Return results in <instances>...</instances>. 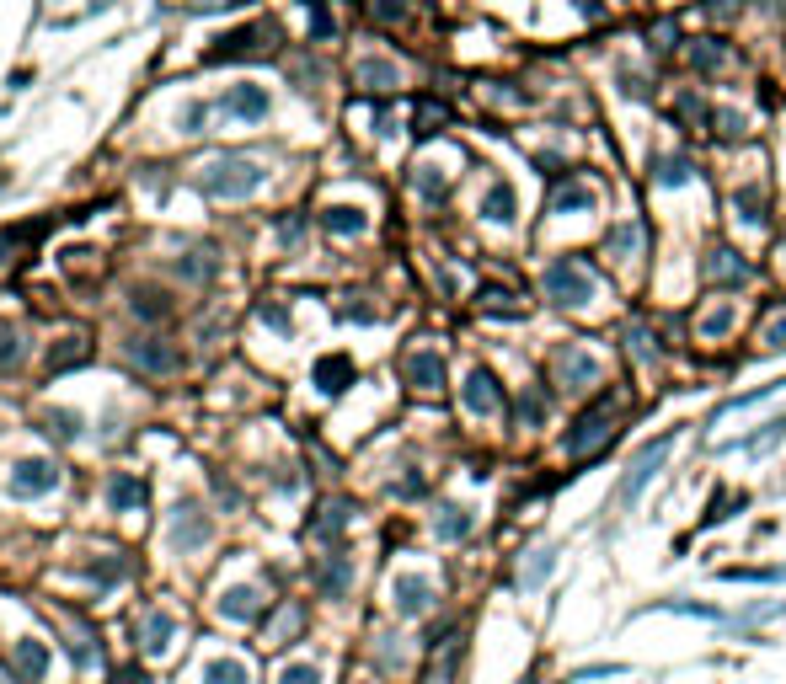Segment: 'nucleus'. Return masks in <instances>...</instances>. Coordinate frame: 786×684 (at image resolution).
<instances>
[{"label":"nucleus","mask_w":786,"mask_h":684,"mask_svg":"<svg viewBox=\"0 0 786 684\" xmlns=\"http://www.w3.org/2000/svg\"><path fill=\"white\" fill-rule=\"evenodd\" d=\"M653 177L664 182V188H674V182L690 177V161H685V155H658V161H653Z\"/></svg>","instance_id":"39"},{"label":"nucleus","mask_w":786,"mask_h":684,"mask_svg":"<svg viewBox=\"0 0 786 684\" xmlns=\"http://www.w3.org/2000/svg\"><path fill=\"white\" fill-rule=\"evenodd\" d=\"M786 380H770V385H754V391H744V396H728L722 407L712 412V423H722V417H733V412H744V407H754V401H765L770 391H781Z\"/></svg>","instance_id":"30"},{"label":"nucleus","mask_w":786,"mask_h":684,"mask_svg":"<svg viewBox=\"0 0 786 684\" xmlns=\"http://www.w3.org/2000/svg\"><path fill=\"white\" fill-rule=\"evenodd\" d=\"M0 188H6V182H0Z\"/></svg>","instance_id":"59"},{"label":"nucleus","mask_w":786,"mask_h":684,"mask_svg":"<svg viewBox=\"0 0 786 684\" xmlns=\"http://www.w3.org/2000/svg\"><path fill=\"white\" fill-rule=\"evenodd\" d=\"M434 535H439V540H466V535H471V513L460 508V503H444L439 519H434Z\"/></svg>","instance_id":"25"},{"label":"nucleus","mask_w":786,"mask_h":684,"mask_svg":"<svg viewBox=\"0 0 786 684\" xmlns=\"http://www.w3.org/2000/svg\"><path fill=\"white\" fill-rule=\"evenodd\" d=\"M557 375H562V385H573V391H583V385H594L599 380V359L594 353H583V348H567L557 353Z\"/></svg>","instance_id":"13"},{"label":"nucleus","mask_w":786,"mask_h":684,"mask_svg":"<svg viewBox=\"0 0 786 684\" xmlns=\"http://www.w3.org/2000/svg\"><path fill=\"white\" fill-rule=\"evenodd\" d=\"M701 273L712 278V284H744V278H749V262L738 257L733 246H717V252L701 262Z\"/></svg>","instance_id":"15"},{"label":"nucleus","mask_w":786,"mask_h":684,"mask_svg":"<svg viewBox=\"0 0 786 684\" xmlns=\"http://www.w3.org/2000/svg\"><path fill=\"white\" fill-rule=\"evenodd\" d=\"M273 38H279V27H273V22H257V27H241V33H225L220 49L204 54V65H225V59H241V54H268Z\"/></svg>","instance_id":"5"},{"label":"nucleus","mask_w":786,"mask_h":684,"mask_svg":"<svg viewBox=\"0 0 786 684\" xmlns=\"http://www.w3.org/2000/svg\"><path fill=\"white\" fill-rule=\"evenodd\" d=\"M631 348H637V359H658L653 337H647V326H631Z\"/></svg>","instance_id":"51"},{"label":"nucleus","mask_w":786,"mask_h":684,"mask_svg":"<svg viewBox=\"0 0 786 684\" xmlns=\"http://www.w3.org/2000/svg\"><path fill=\"white\" fill-rule=\"evenodd\" d=\"M476 305H482V310H492V316H519L514 294H508V289H498V284H487L482 294H476Z\"/></svg>","instance_id":"38"},{"label":"nucleus","mask_w":786,"mask_h":684,"mask_svg":"<svg viewBox=\"0 0 786 684\" xmlns=\"http://www.w3.org/2000/svg\"><path fill=\"white\" fill-rule=\"evenodd\" d=\"M567 209H594V188L589 182H562L551 193V214H567Z\"/></svg>","instance_id":"27"},{"label":"nucleus","mask_w":786,"mask_h":684,"mask_svg":"<svg viewBox=\"0 0 786 684\" xmlns=\"http://www.w3.org/2000/svg\"><path fill=\"white\" fill-rule=\"evenodd\" d=\"M418 193L423 198H444V193H450V177H444L439 166H418Z\"/></svg>","instance_id":"42"},{"label":"nucleus","mask_w":786,"mask_h":684,"mask_svg":"<svg viewBox=\"0 0 786 684\" xmlns=\"http://www.w3.org/2000/svg\"><path fill=\"white\" fill-rule=\"evenodd\" d=\"M262 171L257 161H246V155H225V161H214L198 171V193H209V198H246V193H257L262 188Z\"/></svg>","instance_id":"1"},{"label":"nucleus","mask_w":786,"mask_h":684,"mask_svg":"<svg viewBox=\"0 0 786 684\" xmlns=\"http://www.w3.org/2000/svg\"><path fill=\"white\" fill-rule=\"evenodd\" d=\"M220 615H225V620H236V626L257 620V615H262V588H257V583H236V588H225V594H220Z\"/></svg>","instance_id":"14"},{"label":"nucleus","mask_w":786,"mask_h":684,"mask_svg":"<svg viewBox=\"0 0 786 684\" xmlns=\"http://www.w3.org/2000/svg\"><path fill=\"white\" fill-rule=\"evenodd\" d=\"M615 439V423H610V401H594L589 412L567 428V455H589V449L610 444Z\"/></svg>","instance_id":"4"},{"label":"nucleus","mask_w":786,"mask_h":684,"mask_svg":"<svg viewBox=\"0 0 786 684\" xmlns=\"http://www.w3.org/2000/svg\"><path fill=\"white\" fill-rule=\"evenodd\" d=\"M311 33H316V38L332 33V17H327V11H316V17H311Z\"/></svg>","instance_id":"58"},{"label":"nucleus","mask_w":786,"mask_h":684,"mask_svg":"<svg viewBox=\"0 0 786 684\" xmlns=\"http://www.w3.org/2000/svg\"><path fill=\"white\" fill-rule=\"evenodd\" d=\"M482 214L492 225H508V220H514V188H508V182H492L487 198H482Z\"/></svg>","instance_id":"26"},{"label":"nucleus","mask_w":786,"mask_h":684,"mask_svg":"<svg viewBox=\"0 0 786 684\" xmlns=\"http://www.w3.org/2000/svg\"><path fill=\"white\" fill-rule=\"evenodd\" d=\"M54 487H59V465L49 455H33V460L11 465V497H49Z\"/></svg>","instance_id":"6"},{"label":"nucleus","mask_w":786,"mask_h":684,"mask_svg":"<svg viewBox=\"0 0 786 684\" xmlns=\"http://www.w3.org/2000/svg\"><path fill=\"white\" fill-rule=\"evenodd\" d=\"M594 289H599V278H594V268H589L583 257H557V262L546 268V294H551L557 305H573V310H578V305L594 300Z\"/></svg>","instance_id":"2"},{"label":"nucleus","mask_w":786,"mask_h":684,"mask_svg":"<svg viewBox=\"0 0 786 684\" xmlns=\"http://www.w3.org/2000/svg\"><path fill=\"white\" fill-rule=\"evenodd\" d=\"M738 6H744V0H706V11H712V17H733Z\"/></svg>","instance_id":"55"},{"label":"nucleus","mask_w":786,"mask_h":684,"mask_svg":"<svg viewBox=\"0 0 786 684\" xmlns=\"http://www.w3.org/2000/svg\"><path fill=\"white\" fill-rule=\"evenodd\" d=\"M321 225H327L332 236H364V230H369L364 209H353V204H332V209H321Z\"/></svg>","instance_id":"21"},{"label":"nucleus","mask_w":786,"mask_h":684,"mask_svg":"<svg viewBox=\"0 0 786 684\" xmlns=\"http://www.w3.org/2000/svg\"><path fill=\"white\" fill-rule=\"evenodd\" d=\"M300 626H305V610H295V604H284V610H279V620H273V631H268V647H279V642H289V636H300Z\"/></svg>","instance_id":"34"},{"label":"nucleus","mask_w":786,"mask_h":684,"mask_svg":"<svg viewBox=\"0 0 786 684\" xmlns=\"http://www.w3.org/2000/svg\"><path fill=\"white\" fill-rule=\"evenodd\" d=\"M776 439H786V412H781V417H770V423H765L760 433H749L744 449H749V455H765V449L776 444Z\"/></svg>","instance_id":"37"},{"label":"nucleus","mask_w":786,"mask_h":684,"mask_svg":"<svg viewBox=\"0 0 786 684\" xmlns=\"http://www.w3.org/2000/svg\"><path fill=\"white\" fill-rule=\"evenodd\" d=\"M359 86L391 91V86H402V70H396L391 59H364V65H359Z\"/></svg>","instance_id":"22"},{"label":"nucleus","mask_w":786,"mask_h":684,"mask_svg":"<svg viewBox=\"0 0 786 684\" xmlns=\"http://www.w3.org/2000/svg\"><path fill=\"white\" fill-rule=\"evenodd\" d=\"M551 572H557V551H551V546H541V551L530 556V567L519 572V588H541V583L551 578Z\"/></svg>","instance_id":"28"},{"label":"nucleus","mask_w":786,"mask_h":684,"mask_svg":"<svg viewBox=\"0 0 786 684\" xmlns=\"http://www.w3.org/2000/svg\"><path fill=\"white\" fill-rule=\"evenodd\" d=\"M123 348H129V359L140 369H150V375H177V369H182L177 348H166L161 337H134V342H123Z\"/></svg>","instance_id":"9"},{"label":"nucleus","mask_w":786,"mask_h":684,"mask_svg":"<svg viewBox=\"0 0 786 684\" xmlns=\"http://www.w3.org/2000/svg\"><path fill=\"white\" fill-rule=\"evenodd\" d=\"M198 684H246V663L241 658H209L198 668Z\"/></svg>","instance_id":"24"},{"label":"nucleus","mask_w":786,"mask_h":684,"mask_svg":"<svg viewBox=\"0 0 786 684\" xmlns=\"http://www.w3.org/2000/svg\"><path fill=\"white\" fill-rule=\"evenodd\" d=\"M316 385L327 396H343L348 385H353V359L348 353H332V359H316Z\"/></svg>","instance_id":"17"},{"label":"nucleus","mask_w":786,"mask_h":684,"mask_svg":"<svg viewBox=\"0 0 786 684\" xmlns=\"http://www.w3.org/2000/svg\"><path fill=\"white\" fill-rule=\"evenodd\" d=\"M91 359V342L86 337H59V348L49 353V375H59V369H75V364H86Z\"/></svg>","instance_id":"23"},{"label":"nucleus","mask_w":786,"mask_h":684,"mask_svg":"<svg viewBox=\"0 0 786 684\" xmlns=\"http://www.w3.org/2000/svg\"><path fill=\"white\" fill-rule=\"evenodd\" d=\"M722 59H728V49H722L717 38H701L696 49H690V65H696L701 75H712V70H722Z\"/></svg>","instance_id":"35"},{"label":"nucleus","mask_w":786,"mask_h":684,"mask_svg":"<svg viewBox=\"0 0 786 684\" xmlns=\"http://www.w3.org/2000/svg\"><path fill=\"white\" fill-rule=\"evenodd\" d=\"M204 123H209V107H204V102H188V107H182V134H204Z\"/></svg>","instance_id":"46"},{"label":"nucleus","mask_w":786,"mask_h":684,"mask_svg":"<svg viewBox=\"0 0 786 684\" xmlns=\"http://www.w3.org/2000/svg\"><path fill=\"white\" fill-rule=\"evenodd\" d=\"M11 364H17V332L0 326V369H11Z\"/></svg>","instance_id":"50"},{"label":"nucleus","mask_w":786,"mask_h":684,"mask_svg":"<svg viewBox=\"0 0 786 684\" xmlns=\"http://www.w3.org/2000/svg\"><path fill=\"white\" fill-rule=\"evenodd\" d=\"M733 209L744 214L749 225H760V220H765V193H760V188H738V193H733Z\"/></svg>","instance_id":"40"},{"label":"nucleus","mask_w":786,"mask_h":684,"mask_svg":"<svg viewBox=\"0 0 786 684\" xmlns=\"http://www.w3.org/2000/svg\"><path fill=\"white\" fill-rule=\"evenodd\" d=\"M134 316H140V321H166V316H172V305H166V294H156V289H134Z\"/></svg>","instance_id":"32"},{"label":"nucleus","mask_w":786,"mask_h":684,"mask_svg":"<svg viewBox=\"0 0 786 684\" xmlns=\"http://www.w3.org/2000/svg\"><path fill=\"white\" fill-rule=\"evenodd\" d=\"M733 321H738V310H733V305H722V310H712V316H701L696 332H701L706 342H717V337H728V332H733Z\"/></svg>","instance_id":"36"},{"label":"nucleus","mask_w":786,"mask_h":684,"mask_svg":"<svg viewBox=\"0 0 786 684\" xmlns=\"http://www.w3.org/2000/svg\"><path fill=\"white\" fill-rule=\"evenodd\" d=\"M343 524H348V503H327V508L316 513L311 535H316V540H332V535H343Z\"/></svg>","instance_id":"31"},{"label":"nucleus","mask_w":786,"mask_h":684,"mask_svg":"<svg viewBox=\"0 0 786 684\" xmlns=\"http://www.w3.org/2000/svg\"><path fill=\"white\" fill-rule=\"evenodd\" d=\"M220 107H225L230 118H241V123H262L273 102H268V91H262V86H230Z\"/></svg>","instance_id":"12"},{"label":"nucleus","mask_w":786,"mask_h":684,"mask_svg":"<svg viewBox=\"0 0 786 684\" xmlns=\"http://www.w3.org/2000/svg\"><path fill=\"white\" fill-rule=\"evenodd\" d=\"M680 118H685V123H712V107L696 102V97H685V102H680Z\"/></svg>","instance_id":"49"},{"label":"nucleus","mask_w":786,"mask_h":684,"mask_svg":"<svg viewBox=\"0 0 786 684\" xmlns=\"http://www.w3.org/2000/svg\"><path fill=\"white\" fill-rule=\"evenodd\" d=\"M91 578L118 583V578H129V562H91Z\"/></svg>","instance_id":"48"},{"label":"nucleus","mask_w":786,"mask_h":684,"mask_svg":"<svg viewBox=\"0 0 786 684\" xmlns=\"http://www.w3.org/2000/svg\"><path fill=\"white\" fill-rule=\"evenodd\" d=\"M262 321L279 326V332H289V316H284V310H273V305H262Z\"/></svg>","instance_id":"56"},{"label":"nucleus","mask_w":786,"mask_h":684,"mask_svg":"<svg viewBox=\"0 0 786 684\" xmlns=\"http://www.w3.org/2000/svg\"><path fill=\"white\" fill-rule=\"evenodd\" d=\"M11 668H17V684H43L49 679V642L22 636L17 652H11Z\"/></svg>","instance_id":"10"},{"label":"nucleus","mask_w":786,"mask_h":684,"mask_svg":"<svg viewBox=\"0 0 786 684\" xmlns=\"http://www.w3.org/2000/svg\"><path fill=\"white\" fill-rule=\"evenodd\" d=\"M279 684H321V668L316 663H284L279 668Z\"/></svg>","instance_id":"43"},{"label":"nucleus","mask_w":786,"mask_h":684,"mask_svg":"<svg viewBox=\"0 0 786 684\" xmlns=\"http://www.w3.org/2000/svg\"><path fill=\"white\" fill-rule=\"evenodd\" d=\"M519 423L524 428H541L546 423V391H524L519 396Z\"/></svg>","instance_id":"41"},{"label":"nucleus","mask_w":786,"mask_h":684,"mask_svg":"<svg viewBox=\"0 0 786 684\" xmlns=\"http://www.w3.org/2000/svg\"><path fill=\"white\" fill-rule=\"evenodd\" d=\"M391 599L402 615H423L428 604H434V583H428L423 572H402V578L391 583Z\"/></svg>","instance_id":"11"},{"label":"nucleus","mask_w":786,"mask_h":684,"mask_svg":"<svg viewBox=\"0 0 786 684\" xmlns=\"http://www.w3.org/2000/svg\"><path fill=\"white\" fill-rule=\"evenodd\" d=\"M460 401H466V412H476V417H498L503 412V391H498V380H492L487 369H471L466 385H460Z\"/></svg>","instance_id":"8"},{"label":"nucleus","mask_w":786,"mask_h":684,"mask_svg":"<svg viewBox=\"0 0 786 684\" xmlns=\"http://www.w3.org/2000/svg\"><path fill=\"white\" fill-rule=\"evenodd\" d=\"M300 236H305V220H295V214H289V220H279V241H289V246H295Z\"/></svg>","instance_id":"52"},{"label":"nucleus","mask_w":786,"mask_h":684,"mask_svg":"<svg viewBox=\"0 0 786 684\" xmlns=\"http://www.w3.org/2000/svg\"><path fill=\"white\" fill-rule=\"evenodd\" d=\"M166 540H172V551H204L209 546V519L198 503H177L172 508V524H166Z\"/></svg>","instance_id":"7"},{"label":"nucleus","mask_w":786,"mask_h":684,"mask_svg":"<svg viewBox=\"0 0 786 684\" xmlns=\"http://www.w3.org/2000/svg\"><path fill=\"white\" fill-rule=\"evenodd\" d=\"M669 449H674V433H664V439H658V444H647L642 455H637V460L626 465V476H621V492H615V503H621V508H626V503H637L647 481H653L658 471H664Z\"/></svg>","instance_id":"3"},{"label":"nucleus","mask_w":786,"mask_h":684,"mask_svg":"<svg viewBox=\"0 0 786 684\" xmlns=\"http://www.w3.org/2000/svg\"><path fill=\"white\" fill-rule=\"evenodd\" d=\"M172 636H177V620L166 615V610H150V615H145V626H140V647L150 652V658H161V652L172 647Z\"/></svg>","instance_id":"18"},{"label":"nucleus","mask_w":786,"mask_h":684,"mask_svg":"<svg viewBox=\"0 0 786 684\" xmlns=\"http://www.w3.org/2000/svg\"><path fill=\"white\" fill-rule=\"evenodd\" d=\"M712 123H717V134H722V139H738V134H744V118L728 113V107H722V113H712Z\"/></svg>","instance_id":"47"},{"label":"nucleus","mask_w":786,"mask_h":684,"mask_svg":"<svg viewBox=\"0 0 786 684\" xmlns=\"http://www.w3.org/2000/svg\"><path fill=\"white\" fill-rule=\"evenodd\" d=\"M770 348H786V321H770V332H765Z\"/></svg>","instance_id":"57"},{"label":"nucleus","mask_w":786,"mask_h":684,"mask_svg":"<svg viewBox=\"0 0 786 684\" xmlns=\"http://www.w3.org/2000/svg\"><path fill=\"white\" fill-rule=\"evenodd\" d=\"M642 246V225H615L610 236H605V252L610 257H631Z\"/></svg>","instance_id":"33"},{"label":"nucleus","mask_w":786,"mask_h":684,"mask_svg":"<svg viewBox=\"0 0 786 684\" xmlns=\"http://www.w3.org/2000/svg\"><path fill=\"white\" fill-rule=\"evenodd\" d=\"M107 503H113L118 513H134L145 503V481L129 476V471H113V476H107Z\"/></svg>","instance_id":"19"},{"label":"nucleus","mask_w":786,"mask_h":684,"mask_svg":"<svg viewBox=\"0 0 786 684\" xmlns=\"http://www.w3.org/2000/svg\"><path fill=\"white\" fill-rule=\"evenodd\" d=\"M113 684H150V674H145V668H134V663H129V668H118V674H113Z\"/></svg>","instance_id":"54"},{"label":"nucleus","mask_w":786,"mask_h":684,"mask_svg":"<svg viewBox=\"0 0 786 684\" xmlns=\"http://www.w3.org/2000/svg\"><path fill=\"white\" fill-rule=\"evenodd\" d=\"M653 38H658L653 49H674V38H680V27H674V22H658V27H653Z\"/></svg>","instance_id":"53"},{"label":"nucleus","mask_w":786,"mask_h":684,"mask_svg":"<svg viewBox=\"0 0 786 684\" xmlns=\"http://www.w3.org/2000/svg\"><path fill=\"white\" fill-rule=\"evenodd\" d=\"M444 123H450V107L428 97V102H418V118H412V134H423V139H428V134H439Z\"/></svg>","instance_id":"29"},{"label":"nucleus","mask_w":786,"mask_h":684,"mask_svg":"<svg viewBox=\"0 0 786 684\" xmlns=\"http://www.w3.org/2000/svg\"><path fill=\"white\" fill-rule=\"evenodd\" d=\"M49 428L59 433V439H81V412H49Z\"/></svg>","instance_id":"44"},{"label":"nucleus","mask_w":786,"mask_h":684,"mask_svg":"<svg viewBox=\"0 0 786 684\" xmlns=\"http://www.w3.org/2000/svg\"><path fill=\"white\" fill-rule=\"evenodd\" d=\"M407 380H412V391H439V385H444V359H439V353H412Z\"/></svg>","instance_id":"20"},{"label":"nucleus","mask_w":786,"mask_h":684,"mask_svg":"<svg viewBox=\"0 0 786 684\" xmlns=\"http://www.w3.org/2000/svg\"><path fill=\"white\" fill-rule=\"evenodd\" d=\"M369 17H380V22H402V17H407V0H369Z\"/></svg>","instance_id":"45"},{"label":"nucleus","mask_w":786,"mask_h":684,"mask_svg":"<svg viewBox=\"0 0 786 684\" xmlns=\"http://www.w3.org/2000/svg\"><path fill=\"white\" fill-rule=\"evenodd\" d=\"M316 588L327 599H343L348 588H353V562H348V556H327V562L316 567Z\"/></svg>","instance_id":"16"}]
</instances>
